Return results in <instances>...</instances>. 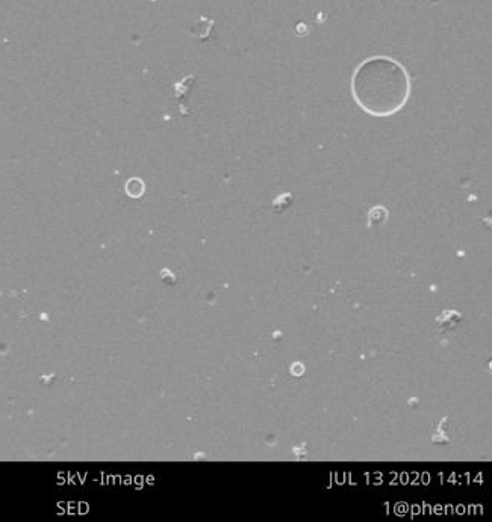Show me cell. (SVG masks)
Listing matches in <instances>:
<instances>
[{"label":"cell","instance_id":"7","mask_svg":"<svg viewBox=\"0 0 492 522\" xmlns=\"http://www.w3.org/2000/svg\"><path fill=\"white\" fill-rule=\"evenodd\" d=\"M294 454H296V457H297L299 460H303V459H306V456H307L306 448H303V447L296 448V450H294Z\"/></svg>","mask_w":492,"mask_h":522},{"label":"cell","instance_id":"2","mask_svg":"<svg viewBox=\"0 0 492 522\" xmlns=\"http://www.w3.org/2000/svg\"><path fill=\"white\" fill-rule=\"evenodd\" d=\"M462 321V315L456 311H444L438 318H436V324L439 327V330L447 332V330H453L459 322Z\"/></svg>","mask_w":492,"mask_h":522},{"label":"cell","instance_id":"5","mask_svg":"<svg viewBox=\"0 0 492 522\" xmlns=\"http://www.w3.org/2000/svg\"><path fill=\"white\" fill-rule=\"evenodd\" d=\"M432 440H433L435 443H449L447 432H442V430H436V433L433 435Z\"/></svg>","mask_w":492,"mask_h":522},{"label":"cell","instance_id":"6","mask_svg":"<svg viewBox=\"0 0 492 522\" xmlns=\"http://www.w3.org/2000/svg\"><path fill=\"white\" fill-rule=\"evenodd\" d=\"M291 373H293V376H296V377H300L304 373V366L301 363H294L291 366Z\"/></svg>","mask_w":492,"mask_h":522},{"label":"cell","instance_id":"3","mask_svg":"<svg viewBox=\"0 0 492 522\" xmlns=\"http://www.w3.org/2000/svg\"><path fill=\"white\" fill-rule=\"evenodd\" d=\"M388 220V210L382 206H377L374 209H371L370 212V227L374 226H380Z\"/></svg>","mask_w":492,"mask_h":522},{"label":"cell","instance_id":"1","mask_svg":"<svg viewBox=\"0 0 492 522\" xmlns=\"http://www.w3.org/2000/svg\"><path fill=\"white\" fill-rule=\"evenodd\" d=\"M412 89L406 68L388 56L365 59L351 78V94L362 111L391 117L407 103Z\"/></svg>","mask_w":492,"mask_h":522},{"label":"cell","instance_id":"4","mask_svg":"<svg viewBox=\"0 0 492 522\" xmlns=\"http://www.w3.org/2000/svg\"><path fill=\"white\" fill-rule=\"evenodd\" d=\"M291 203H293V197H291L289 194H285V195L279 197L278 200L274 202V210L282 212V210H285Z\"/></svg>","mask_w":492,"mask_h":522}]
</instances>
